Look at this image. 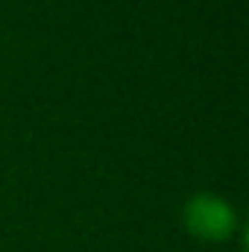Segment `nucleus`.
Wrapping results in <instances>:
<instances>
[{"mask_svg":"<svg viewBox=\"0 0 249 252\" xmlns=\"http://www.w3.org/2000/svg\"><path fill=\"white\" fill-rule=\"evenodd\" d=\"M185 226L193 238L226 241L238 229L235 208L217 193H193L185 202Z\"/></svg>","mask_w":249,"mask_h":252,"instance_id":"f257e3e1","label":"nucleus"}]
</instances>
